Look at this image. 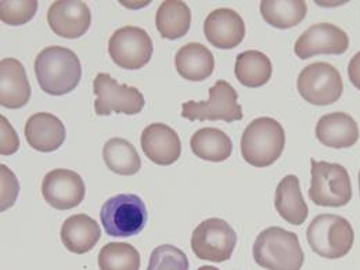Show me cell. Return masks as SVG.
<instances>
[{
	"instance_id": "d6986e66",
	"label": "cell",
	"mask_w": 360,
	"mask_h": 270,
	"mask_svg": "<svg viewBox=\"0 0 360 270\" xmlns=\"http://www.w3.org/2000/svg\"><path fill=\"white\" fill-rule=\"evenodd\" d=\"M316 137L321 144L330 148H348L358 143L359 127L351 115L345 112H331L317 121Z\"/></svg>"
},
{
	"instance_id": "e0dca14e",
	"label": "cell",
	"mask_w": 360,
	"mask_h": 270,
	"mask_svg": "<svg viewBox=\"0 0 360 270\" xmlns=\"http://www.w3.org/2000/svg\"><path fill=\"white\" fill-rule=\"evenodd\" d=\"M31 98V85L21 61L3 58L0 61V104L10 110L22 108Z\"/></svg>"
},
{
	"instance_id": "836d02e7",
	"label": "cell",
	"mask_w": 360,
	"mask_h": 270,
	"mask_svg": "<svg viewBox=\"0 0 360 270\" xmlns=\"http://www.w3.org/2000/svg\"><path fill=\"white\" fill-rule=\"evenodd\" d=\"M359 190H360V172H359Z\"/></svg>"
},
{
	"instance_id": "8992f818",
	"label": "cell",
	"mask_w": 360,
	"mask_h": 270,
	"mask_svg": "<svg viewBox=\"0 0 360 270\" xmlns=\"http://www.w3.org/2000/svg\"><path fill=\"white\" fill-rule=\"evenodd\" d=\"M309 197L319 207L340 208L349 204L352 184L348 171L340 164L326 161H311Z\"/></svg>"
},
{
	"instance_id": "4fadbf2b",
	"label": "cell",
	"mask_w": 360,
	"mask_h": 270,
	"mask_svg": "<svg viewBox=\"0 0 360 270\" xmlns=\"http://www.w3.org/2000/svg\"><path fill=\"white\" fill-rule=\"evenodd\" d=\"M349 47V38L345 31L334 24L320 22L308 28L295 42L294 51L302 58L317 54H344Z\"/></svg>"
},
{
	"instance_id": "d4e9b609",
	"label": "cell",
	"mask_w": 360,
	"mask_h": 270,
	"mask_svg": "<svg viewBox=\"0 0 360 270\" xmlns=\"http://www.w3.org/2000/svg\"><path fill=\"white\" fill-rule=\"evenodd\" d=\"M195 157L210 162H224L233 151L231 139L218 128H202L190 139Z\"/></svg>"
},
{
	"instance_id": "603a6c76",
	"label": "cell",
	"mask_w": 360,
	"mask_h": 270,
	"mask_svg": "<svg viewBox=\"0 0 360 270\" xmlns=\"http://www.w3.org/2000/svg\"><path fill=\"white\" fill-rule=\"evenodd\" d=\"M273 67L269 57L258 50H248L237 56L234 75L247 88H261L271 78Z\"/></svg>"
},
{
	"instance_id": "4dcf8cb0",
	"label": "cell",
	"mask_w": 360,
	"mask_h": 270,
	"mask_svg": "<svg viewBox=\"0 0 360 270\" xmlns=\"http://www.w3.org/2000/svg\"><path fill=\"white\" fill-rule=\"evenodd\" d=\"M1 211L8 210L18 195V181L11 171L1 165Z\"/></svg>"
},
{
	"instance_id": "52a82bcc",
	"label": "cell",
	"mask_w": 360,
	"mask_h": 270,
	"mask_svg": "<svg viewBox=\"0 0 360 270\" xmlns=\"http://www.w3.org/2000/svg\"><path fill=\"white\" fill-rule=\"evenodd\" d=\"M207 101H186L181 104V117L188 121H225L243 120L241 105L237 103V91L226 81H218L210 89Z\"/></svg>"
},
{
	"instance_id": "4316f807",
	"label": "cell",
	"mask_w": 360,
	"mask_h": 270,
	"mask_svg": "<svg viewBox=\"0 0 360 270\" xmlns=\"http://www.w3.org/2000/svg\"><path fill=\"white\" fill-rule=\"evenodd\" d=\"M308 13L304 0H264L261 14L264 20L277 30H288L301 24Z\"/></svg>"
},
{
	"instance_id": "9c48e42d",
	"label": "cell",
	"mask_w": 360,
	"mask_h": 270,
	"mask_svg": "<svg viewBox=\"0 0 360 270\" xmlns=\"http://www.w3.org/2000/svg\"><path fill=\"white\" fill-rule=\"evenodd\" d=\"M301 97L314 105H330L340 100L344 82L338 70L328 63H314L305 67L297 81Z\"/></svg>"
},
{
	"instance_id": "3957f363",
	"label": "cell",
	"mask_w": 360,
	"mask_h": 270,
	"mask_svg": "<svg viewBox=\"0 0 360 270\" xmlns=\"http://www.w3.org/2000/svg\"><path fill=\"white\" fill-rule=\"evenodd\" d=\"M285 134L283 127L273 118L254 120L241 136V155L252 167L266 168L283 154Z\"/></svg>"
},
{
	"instance_id": "484cf974",
	"label": "cell",
	"mask_w": 360,
	"mask_h": 270,
	"mask_svg": "<svg viewBox=\"0 0 360 270\" xmlns=\"http://www.w3.org/2000/svg\"><path fill=\"white\" fill-rule=\"evenodd\" d=\"M103 160L110 171L122 176H134L141 168L135 146L122 137H112L104 144Z\"/></svg>"
},
{
	"instance_id": "30bf717a",
	"label": "cell",
	"mask_w": 360,
	"mask_h": 270,
	"mask_svg": "<svg viewBox=\"0 0 360 270\" xmlns=\"http://www.w3.org/2000/svg\"><path fill=\"white\" fill-rule=\"evenodd\" d=\"M97 96L94 110L97 115H110L111 112L135 115L144 108V96L134 86L121 85L110 74H98L93 82Z\"/></svg>"
},
{
	"instance_id": "7402d4cb",
	"label": "cell",
	"mask_w": 360,
	"mask_h": 270,
	"mask_svg": "<svg viewBox=\"0 0 360 270\" xmlns=\"http://www.w3.org/2000/svg\"><path fill=\"white\" fill-rule=\"evenodd\" d=\"M175 67L178 74L186 81L200 82L212 75L215 58L208 47L201 44H187L178 50Z\"/></svg>"
},
{
	"instance_id": "d6a6232c",
	"label": "cell",
	"mask_w": 360,
	"mask_h": 270,
	"mask_svg": "<svg viewBox=\"0 0 360 270\" xmlns=\"http://www.w3.org/2000/svg\"><path fill=\"white\" fill-rule=\"evenodd\" d=\"M198 270H219L218 268H215V266H201V268H198Z\"/></svg>"
},
{
	"instance_id": "ffe728a7",
	"label": "cell",
	"mask_w": 360,
	"mask_h": 270,
	"mask_svg": "<svg viewBox=\"0 0 360 270\" xmlns=\"http://www.w3.org/2000/svg\"><path fill=\"white\" fill-rule=\"evenodd\" d=\"M274 207L278 215L291 225L301 226L307 221L309 210L301 193L300 179L295 175H287L278 183Z\"/></svg>"
},
{
	"instance_id": "5bb4252c",
	"label": "cell",
	"mask_w": 360,
	"mask_h": 270,
	"mask_svg": "<svg viewBox=\"0 0 360 270\" xmlns=\"http://www.w3.org/2000/svg\"><path fill=\"white\" fill-rule=\"evenodd\" d=\"M47 22L51 31L65 39H77L88 32L91 14L85 1L58 0L47 11Z\"/></svg>"
},
{
	"instance_id": "1f68e13d",
	"label": "cell",
	"mask_w": 360,
	"mask_h": 270,
	"mask_svg": "<svg viewBox=\"0 0 360 270\" xmlns=\"http://www.w3.org/2000/svg\"><path fill=\"white\" fill-rule=\"evenodd\" d=\"M348 77L352 85L360 90V51L356 53L348 65Z\"/></svg>"
},
{
	"instance_id": "6da1fadb",
	"label": "cell",
	"mask_w": 360,
	"mask_h": 270,
	"mask_svg": "<svg viewBox=\"0 0 360 270\" xmlns=\"http://www.w3.org/2000/svg\"><path fill=\"white\" fill-rule=\"evenodd\" d=\"M35 75L41 89L50 96H63L75 89L82 78L78 56L63 46H49L35 60Z\"/></svg>"
},
{
	"instance_id": "44dd1931",
	"label": "cell",
	"mask_w": 360,
	"mask_h": 270,
	"mask_svg": "<svg viewBox=\"0 0 360 270\" xmlns=\"http://www.w3.org/2000/svg\"><path fill=\"white\" fill-rule=\"evenodd\" d=\"M101 237L97 222L85 214L70 217L61 227V241L70 252L82 255L91 251Z\"/></svg>"
},
{
	"instance_id": "cb8c5ba5",
	"label": "cell",
	"mask_w": 360,
	"mask_h": 270,
	"mask_svg": "<svg viewBox=\"0 0 360 270\" xmlns=\"http://www.w3.org/2000/svg\"><path fill=\"white\" fill-rule=\"evenodd\" d=\"M191 24L190 7L180 0L162 1L157 10L155 25L164 39H179L183 38Z\"/></svg>"
},
{
	"instance_id": "2e32d148",
	"label": "cell",
	"mask_w": 360,
	"mask_h": 270,
	"mask_svg": "<svg viewBox=\"0 0 360 270\" xmlns=\"http://www.w3.org/2000/svg\"><path fill=\"white\" fill-rule=\"evenodd\" d=\"M204 34L217 49L230 50L240 45L245 37V24L241 15L231 8H217L205 18Z\"/></svg>"
},
{
	"instance_id": "5b68a950",
	"label": "cell",
	"mask_w": 360,
	"mask_h": 270,
	"mask_svg": "<svg viewBox=\"0 0 360 270\" xmlns=\"http://www.w3.org/2000/svg\"><path fill=\"white\" fill-rule=\"evenodd\" d=\"M100 221L111 237H134L147 225L148 212L139 195L117 194L103 204Z\"/></svg>"
},
{
	"instance_id": "277c9868",
	"label": "cell",
	"mask_w": 360,
	"mask_h": 270,
	"mask_svg": "<svg viewBox=\"0 0 360 270\" xmlns=\"http://www.w3.org/2000/svg\"><path fill=\"white\" fill-rule=\"evenodd\" d=\"M312 251L326 259H340L354 247L355 233L351 224L338 215L320 214L307 231Z\"/></svg>"
},
{
	"instance_id": "83f0119b",
	"label": "cell",
	"mask_w": 360,
	"mask_h": 270,
	"mask_svg": "<svg viewBox=\"0 0 360 270\" xmlns=\"http://www.w3.org/2000/svg\"><path fill=\"white\" fill-rule=\"evenodd\" d=\"M100 270H139L140 254L128 243H108L98 252Z\"/></svg>"
},
{
	"instance_id": "ba28073f",
	"label": "cell",
	"mask_w": 360,
	"mask_h": 270,
	"mask_svg": "<svg viewBox=\"0 0 360 270\" xmlns=\"http://www.w3.org/2000/svg\"><path fill=\"white\" fill-rule=\"evenodd\" d=\"M237 234L224 219L211 218L197 226L191 234V250L201 261L225 262L231 258Z\"/></svg>"
},
{
	"instance_id": "ac0fdd59",
	"label": "cell",
	"mask_w": 360,
	"mask_h": 270,
	"mask_svg": "<svg viewBox=\"0 0 360 270\" xmlns=\"http://www.w3.org/2000/svg\"><path fill=\"white\" fill-rule=\"evenodd\" d=\"M28 144L41 153L58 150L65 140V127L56 115L50 112H37L31 115L24 128Z\"/></svg>"
},
{
	"instance_id": "9a60e30c",
	"label": "cell",
	"mask_w": 360,
	"mask_h": 270,
	"mask_svg": "<svg viewBox=\"0 0 360 270\" xmlns=\"http://www.w3.org/2000/svg\"><path fill=\"white\" fill-rule=\"evenodd\" d=\"M140 143L146 157L157 165H172L181 154L179 135L171 127L161 122L144 128Z\"/></svg>"
},
{
	"instance_id": "f546056e",
	"label": "cell",
	"mask_w": 360,
	"mask_h": 270,
	"mask_svg": "<svg viewBox=\"0 0 360 270\" xmlns=\"http://www.w3.org/2000/svg\"><path fill=\"white\" fill-rule=\"evenodd\" d=\"M38 10L37 0L10 1L3 0L0 3V20L7 25H24L31 21Z\"/></svg>"
},
{
	"instance_id": "8fae6325",
	"label": "cell",
	"mask_w": 360,
	"mask_h": 270,
	"mask_svg": "<svg viewBox=\"0 0 360 270\" xmlns=\"http://www.w3.org/2000/svg\"><path fill=\"white\" fill-rule=\"evenodd\" d=\"M153 41L139 27H122L117 30L108 42V53L112 61L124 68L135 71L147 65L153 57Z\"/></svg>"
},
{
	"instance_id": "f1b7e54d",
	"label": "cell",
	"mask_w": 360,
	"mask_h": 270,
	"mask_svg": "<svg viewBox=\"0 0 360 270\" xmlns=\"http://www.w3.org/2000/svg\"><path fill=\"white\" fill-rule=\"evenodd\" d=\"M147 270H188V259L178 247L164 244L153 251Z\"/></svg>"
},
{
	"instance_id": "7a4b0ae2",
	"label": "cell",
	"mask_w": 360,
	"mask_h": 270,
	"mask_svg": "<svg viewBox=\"0 0 360 270\" xmlns=\"http://www.w3.org/2000/svg\"><path fill=\"white\" fill-rule=\"evenodd\" d=\"M252 254L255 262L268 270H301L305 261L298 236L276 226L257 237Z\"/></svg>"
},
{
	"instance_id": "7c38bea8",
	"label": "cell",
	"mask_w": 360,
	"mask_h": 270,
	"mask_svg": "<svg viewBox=\"0 0 360 270\" xmlns=\"http://www.w3.org/2000/svg\"><path fill=\"white\" fill-rule=\"evenodd\" d=\"M42 194L50 207L67 211L84 201L86 187L79 174L70 169H53L42 181Z\"/></svg>"
}]
</instances>
